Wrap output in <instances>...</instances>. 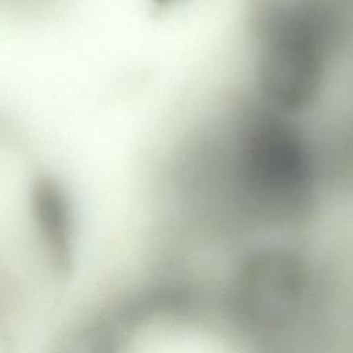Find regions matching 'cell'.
<instances>
[{
    "label": "cell",
    "instance_id": "1",
    "mask_svg": "<svg viewBox=\"0 0 353 353\" xmlns=\"http://www.w3.org/2000/svg\"><path fill=\"white\" fill-rule=\"evenodd\" d=\"M226 183L233 204L268 225L306 219L317 201V164L303 131L259 102L241 108L232 123Z\"/></svg>",
    "mask_w": 353,
    "mask_h": 353
},
{
    "label": "cell",
    "instance_id": "2",
    "mask_svg": "<svg viewBox=\"0 0 353 353\" xmlns=\"http://www.w3.org/2000/svg\"><path fill=\"white\" fill-rule=\"evenodd\" d=\"M259 99L292 116L320 98L345 15L336 0H255L250 11Z\"/></svg>",
    "mask_w": 353,
    "mask_h": 353
},
{
    "label": "cell",
    "instance_id": "3",
    "mask_svg": "<svg viewBox=\"0 0 353 353\" xmlns=\"http://www.w3.org/2000/svg\"><path fill=\"white\" fill-rule=\"evenodd\" d=\"M25 196L34 233L47 259L55 270L68 272L77 244V214L72 192L54 171L37 168L28 175Z\"/></svg>",
    "mask_w": 353,
    "mask_h": 353
},
{
    "label": "cell",
    "instance_id": "4",
    "mask_svg": "<svg viewBox=\"0 0 353 353\" xmlns=\"http://www.w3.org/2000/svg\"><path fill=\"white\" fill-rule=\"evenodd\" d=\"M182 1H185V0H152V4L156 8L163 10V8H170L172 6H176V4L182 3Z\"/></svg>",
    "mask_w": 353,
    "mask_h": 353
}]
</instances>
